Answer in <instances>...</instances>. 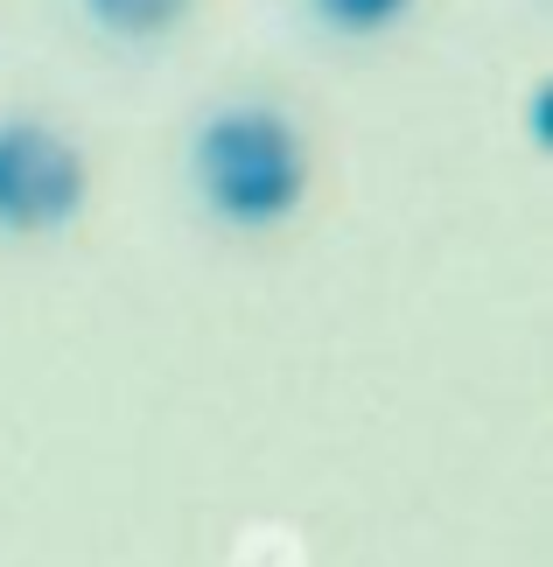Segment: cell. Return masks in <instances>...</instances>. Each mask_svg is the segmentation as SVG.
<instances>
[{
	"label": "cell",
	"mask_w": 553,
	"mask_h": 567,
	"mask_svg": "<svg viewBox=\"0 0 553 567\" xmlns=\"http://www.w3.org/2000/svg\"><path fill=\"white\" fill-rule=\"evenodd\" d=\"M196 196L232 231H274L308 196V147L274 105H225L196 126L190 147Z\"/></svg>",
	"instance_id": "cell-1"
},
{
	"label": "cell",
	"mask_w": 553,
	"mask_h": 567,
	"mask_svg": "<svg viewBox=\"0 0 553 567\" xmlns=\"http://www.w3.org/2000/svg\"><path fill=\"white\" fill-rule=\"evenodd\" d=\"M92 168L50 120H0V231L42 238L84 210Z\"/></svg>",
	"instance_id": "cell-2"
},
{
	"label": "cell",
	"mask_w": 553,
	"mask_h": 567,
	"mask_svg": "<svg viewBox=\"0 0 553 567\" xmlns=\"http://www.w3.org/2000/svg\"><path fill=\"white\" fill-rule=\"evenodd\" d=\"M84 14H92L105 35H126V42H154V35H168L175 21L190 14V0H84Z\"/></svg>",
	"instance_id": "cell-3"
},
{
	"label": "cell",
	"mask_w": 553,
	"mask_h": 567,
	"mask_svg": "<svg viewBox=\"0 0 553 567\" xmlns=\"http://www.w3.org/2000/svg\"><path fill=\"white\" fill-rule=\"evenodd\" d=\"M407 8L413 0H308V14H316L322 29H337V35H386Z\"/></svg>",
	"instance_id": "cell-4"
}]
</instances>
